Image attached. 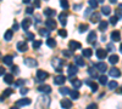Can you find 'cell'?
Returning <instances> with one entry per match:
<instances>
[{
    "label": "cell",
    "instance_id": "10",
    "mask_svg": "<svg viewBox=\"0 0 122 109\" xmlns=\"http://www.w3.org/2000/svg\"><path fill=\"white\" fill-rule=\"evenodd\" d=\"M95 41H97V33H95L94 31H92V32L89 33V35L87 36V43L93 44V43H95Z\"/></svg>",
    "mask_w": 122,
    "mask_h": 109
},
{
    "label": "cell",
    "instance_id": "56",
    "mask_svg": "<svg viewBox=\"0 0 122 109\" xmlns=\"http://www.w3.org/2000/svg\"><path fill=\"white\" fill-rule=\"evenodd\" d=\"M116 17L117 18H121L122 17V12L120 11V10H117V11H116Z\"/></svg>",
    "mask_w": 122,
    "mask_h": 109
},
{
    "label": "cell",
    "instance_id": "60",
    "mask_svg": "<svg viewBox=\"0 0 122 109\" xmlns=\"http://www.w3.org/2000/svg\"><path fill=\"white\" fill-rule=\"evenodd\" d=\"M118 10H120V11H122V4H120V7H118Z\"/></svg>",
    "mask_w": 122,
    "mask_h": 109
},
{
    "label": "cell",
    "instance_id": "26",
    "mask_svg": "<svg viewBox=\"0 0 122 109\" xmlns=\"http://www.w3.org/2000/svg\"><path fill=\"white\" fill-rule=\"evenodd\" d=\"M82 55L87 58L92 57V55H93V51H92V48H83L82 50Z\"/></svg>",
    "mask_w": 122,
    "mask_h": 109
},
{
    "label": "cell",
    "instance_id": "57",
    "mask_svg": "<svg viewBox=\"0 0 122 109\" xmlns=\"http://www.w3.org/2000/svg\"><path fill=\"white\" fill-rule=\"evenodd\" d=\"M90 11H92V7H90V9H88L87 11H86V17H88V16L90 15Z\"/></svg>",
    "mask_w": 122,
    "mask_h": 109
},
{
    "label": "cell",
    "instance_id": "61",
    "mask_svg": "<svg viewBox=\"0 0 122 109\" xmlns=\"http://www.w3.org/2000/svg\"><path fill=\"white\" fill-rule=\"evenodd\" d=\"M97 1H98V3H101V4H103V3H104V0H97Z\"/></svg>",
    "mask_w": 122,
    "mask_h": 109
},
{
    "label": "cell",
    "instance_id": "41",
    "mask_svg": "<svg viewBox=\"0 0 122 109\" xmlns=\"http://www.w3.org/2000/svg\"><path fill=\"white\" fill-rule=\"evenodd\" d=\"M89 5H90V7L92 9H97L98 7V1H97V0H89Z\"/></svg>",
    "mask_w": 122,
    "mask_h": 109
},
{
    "label": "cell",
    "instance_id": "2",
    "mask_svg": "<svg viewBox=\"0 0 122 109\" xmlns=\"http://www.w3.org/2000/svg\"><path fill=\"white\" fill-rule=\"evenodd\" d=\"M67 72H68V74H70V78L73 79V76H75V75L77 74V72H78V68H77L76 65H73V64H70Z\"/></svg>",
    "mask_w": 122,
    "mask_h": 109
},
{
    "label": "cell",
    "instance_id": "43",
    "mask_svg": "<svg viewBox=\"0 0 122 109\" xmlns=\"http://www.w3.org/2000/svg\"><path fill=\"white\" fill-rule=\"evenodd\" d=\"M72 53H73V52L71 51V50H70V51H68V50H65V51H62V55H64L66 58H70L71 56H72Z\"/></svg>",
    "mask_w": 122,
    "mask_h": 109
},
{
    "label": "cell",
    "instance_id": "50",
    "mask_svg": "<svg viewBox=\"0 0 122 109\" xmlns=\"http://www.w3.org/2000/svg\"><path fill=\"white\" fill-rule=\"evenodd\" d=\"M28 92V88L27 87H21V95H26Z\"/></svg>",
    "mask_w": 122,
    "mask_h": 109
},
{
    "label": "cell",
    "instance_id": "9",
    "mask_svg": "<svg viewBox=\"0 0 122 109\" xmlns=\"http://www.w3.org/2000/svg\"><path fill=\"white\" fill-rule=\"evenodd\" d=\"M94 65H95V68L98 69V70H99L100 73H105V72H106V69H107V65H106L104 62H99V63H95Z\"/></svg>",
    "mask_w": 122,
    "mask_h": 109
},
{
    "label": "cell",
    "instance_id": "59",
    "mask_svg": "<svg viewBox=\"0 0 122 109\" xmlns=\"http://www.w3.org/2000/svg\"><path fill=\"white\" fill-rule=\"evenodd\" d=\"M116 1H117V0H110V3H112V4H115Z\"/></svg>",
    "mask_w": 122,
    "mask_h": 109
},
{
    "label": "cell",
    "instance_id": "29",
    "mask_svg": "<svg viewBox=\"0 0 122 109\" xmlns=\"http://www.w3.org/2000/svg\"><path fill=\"white\" fill-rule=\"evenodd\" d=\"M46 45L49 46V47H55L56 46V41H55V39H53V38H48V40H46Z\"/></svg>",
    "mask_w": 122,
    "mask_h": 109
},
{
    "label": "cell",
    "instance_id": "22",
    "mask_svg": "<svg viewBox=\"0 0 122 109\" xmlns=\"http://www.w3.org/2000/svg\"><path fill=\"white\" fill-rule=\"evenodd\" d=\"M75 62L79 67H84V64H86L84 63V59H83V56H76L75 57Z\"/></svg>",
    "mask_w": 122,
    "mask_h": 109
},
{
    "label": "cell",
    "instance_id": "49",
    "mask_svg": "<svg viewBox=\"0 0 122 109\" xmlns=\"http://www.w3.org/2000/svg\"><path fill=\"white\" fill-rule=\"evenodd\" d=\"M33 7H37V9L40 7V0H34V6Z\"/></svg>",
    "mask_w": 122,
    "mask_h": 109
},
{
    "label": "cell",
    "instance_id": "20",
    "mask_svg": "<svg viewBox=\"0 0 122 109\" xmlns=\"http://www.w3.org/2000/svg\"><path fill=\"white\" fill-rule=\"evenodd\" d=\"M3 61H4V63H5L6 65H10V67H11V65H12V61H14V56L7 55V56H5V57L3 58Z\"/></svg>",
    "mask_w": 122,
    "mask_h": 109
},
{
    "label": "cell",
    "instance_id": "16",
    "mask_svg": "<svg viewBox=\"0 0 122 109\" xmlns=\"http://www.w3.org/2000/svg\"><path fill=\"white\" fill-rule=\"evenodd\" d=\"M67 13L66 12H61L60 15H59V21H60V23L62 24V26H66L67 24Z\"/></svg>",
    "mask_w": 122,
    "mask_h": 109
},
{
    "label": "cell",
    "instance_id": "30",
    "mask_svg": "<svg viewBox=\"0 0 122 109\" xmlns=\"http://www.w3.org/2000/svg\"><path fill=\"white\" fill-rule=\"evenodd\" d=\"M71 80H72V85H73L75 88H79L82 86V81L78 80V79H71Z\"/></svg>",
    "mask_w": 122,
    "mask_h": 109
},
{
    "label": "cell",
    "instance_id": "3",
    "mask_svg": "<svg viewBox=\"0 0 122 109\" xmlns=\"http://www.w3.org/2000/svg\"><path fill=\"white\" fill-rule=\"evenodd\" d=\"M38 91L42 92V93L48 95V93L51 92V87H50L49 85H40V86H38Z\"/></svg>",
    "mask_w": 122,
    "mask_h": 109
},
{
    "label": "cell",
    "instance_id": "27",
    "mask_svg": "<svg viewBox=\"0 0 122 109\" xmlns=\"http://www.w3.org/2000/svg\"><path fill=\"white\" fill-rule=\"evenodd\" d=\"M106 29H107V22L106 21H101L99 23V31L100 32H105Z\"/></svg>",
    "mask_w": 122,
    "mask_h": 109
},
{
    "label": "cell",
    "instance_id": "45",
    "mask_svg": "<svg viewBox=\"0 0 122 109\" xmlns=\"http://www.w3.org/2000/svg\"><path fill=\"white\" fill-rule=\"evenodd\" d=\"M25 83H26V81H25V79H18V80L15 83V86H22Z\"/></svg>",
    "mask_w": 122,
    "mask_h": 109
},
{
    "label": "cell",
    "instance_id": "52",
    "mask_svg": "<svg viewBox=\"0 0 122 109\" xmlns=\"http://www.w3.org/2000/svg\"><path fill=\"white\" fill-rule=\"evenodd\" d=\"M81 9H82V5L81 4H77V5L73 6V10H76V11H78V10H81Z\"/></svg>",
    "mask_w": 122,
    "mask_h": 109
},
{
    "label": "cell",
    "instance_id": "42",
    "mask_svg": "<svg viewBox=\"0 0 122 109\" xmlns=\"http://www.w3.org/2000/svg\"><path fill=\"white\" fill-rule=\"evenodd\" d=\"M117 21H118V18H117L116 16H111V17H110V21H109V22H110L111 24H112V26H115V24L117 23Z\"/></svg>",
    "mask_w": 122,
    "mask_h": 109
},
{
    "label": "cell",
    "instance_id": "8",
    "mask_svg": "<svg viewBox=\"0 0 122 109\" xmlns=\"http://www.w3.org/2000/svg\"><path fill=\"white\" fill-rule=\"evenodd\" d=\"M48 73L46 72H44V70H42V69H39V70H37V78L39 79V80H42V81H44L45 79H48Z\"/></svg>",
    "mask_w": 122,
    "mask_h": 109
},
{
    "label": "cell",
    "instance_id": "44",
    "mask_svg": "<svg viewBox=\"0 0 122 109\" xmlns=\"http://www.w3.org/2000/svg\"><path fill=\"white\" fill-rule=\"evenodd\" d=\"M59 35H60L61 38H66V36H67L66 29H60V31H59Z\"/></svg>",
    "mask_w": 122,
    "mask_h": 109
},
{
    "label": "cell",
    "instance_id": "13",
    "mask_svg": "<svg viewBox=\"0 0 122 109\" xmlns=\"http://www.w3.org/2000/svg\"><path fill=\"white\" fill-rule=\"evenodd\" d=\"M17 50L20 52H26L28 50V46H27V43L26 41H20L17 44Z\"/></svg>",
    "mask_w": 122,
    "mask_h": 109
},
{
    "label": "cell",
    "instance_id": "11",
    "mask_svg": "<svg viewBox=\"0 0 122 109\" xmlns=\"http://www.w3.org/2000/svg\"><path fill=\"white\" fill-rule=\"evenodd\" d=\"M110 38H111V40L112 41H120L121 40V33L118 32V31H114L112 33L110 34Z\"/></svg>",
    "mask_w": 122,
    "mask_h": 109
},
{
    "label": "cell",
    "instance_id": "31",
    "mask_svg": "<svg viewBox=\"0 0 122 109\" xmlns=\"http://www.w3.org/2000/svg\"><path fill=\"white\" fill-rule=\"evenodd\" d=\"M68 95L71 96V98H72V100H78V98H79V92H78L77 90L70 91V93H68Z\"/></svg>",
    "mask_w": 122,
    "mask_h": 109
},
{
    "label": "cell",
    "instance_id": "64",
    "mask_svg": "<svg viewBox=\"0 0 122 109\" xmlns=\"http://www.w3.org/2000/svg\"><path fill=\"white\" fill-rule=\"evenodd\" d=\"M120 93H122V88H121V90H120Z\"/></svg>",
    "mask_w": 122,
    "mask_h": 109
},
{
    "label": "cell",
    "instance_id": "5",
    "mask_svg": "<svg viewBox=\"0 0 122 109\" xmlns=\"http://www.w3.org/2000/svg\"><path fill=\"white\" fill-rule=\"evenodd\" d=\"M25 64H26L27 67L33 68V67H37V65H38V62L36 61L34 58H25Z\"/></svg>",
    "mask_w": 122,
    "mask_h": 109
},
{
    "label": "cell",
    "instance_id": "6",
    "mask_svg": "<svg viewBox=\"0 0 122 109\" xmlns=\"http://www.w3.org/2000/svg\"><path fill=\"white\" fill-rule=\"evenodd\" d=\"M68 46H70V50L71 51H76V50H78V48H81V43L75 41V40H71L68 43Z\"/></svg>",
    "mask_w": 122,
    "mask_h": 109
},
{
    "label": "cell",
    "instance_id": "39",
    "mask_svg": "<svg viewBox=\"0 0 122 109\" xmlns=\"http://www.w3.org/2000/svg\"><path fill=\"white\" fill-rule=\"evenodd\" d=\"M107 86H109V88L110 90H115V88H117V83L116 81H110V83H107Z\"/></svg>",
    "mask_w": 122,
    "mask_h": 109
},
{
    "label": "cell",
    "instance_id": "28",
    "mask_svg": "<svg viewBox=\"0 0 122 109\" xmlns=\"http://www.w3.org/2000/svg\"><path fill=\"white\" fill-rule=\"evenodd\" d=\"M109 62H110L111 64H116V63L118 62V56H117V55H111V56L109 57Z\"/></svg>",
    "mask_w": 122,
    "mask_h": 109
},
{
    "label": "cell",
    "instance_id": "53",
    "mask_svg": "<svg viewBox=\"0 0 122 109\" xmlns=\"http://www.w3.org/2000/svg\"><path fill=\"white\" fill-rule=\"evenodd\" d=\"M11 70H12L14 73H18V72H20L18 68H17V67H14V65H11Z\"/></svg>",
    "mask_w": 122,
    "mask_h": 109
},
{
    "label": "cell",
    "instance_id": "48",
    "mask_svg": "<svg viewBox=\"0 0 122 109\" xmlns=\"http://www.w3.org/2000/svg\"><path fill=\"white\" fill-rule=\"evenodd\" d=\"M87 109H98V105H97L95 103H92V104H89V105L87 107Z\"/></svg>",
    "mask_w": 122,
    "mask_h": 109
},
{
    "label": "cell",
    "instance_id": "46",
    "mask_svg": "<svg viewBox=\"0 0 122 109\" xmlns=\"http://www.w3.org/2000/svg\"><path fill=\"white\" fill-rule=\"evenodd\" d=\"M26 36H27V39H28V40H34V34L33 33H27L26 34Z\"/></svg>",
    "mask_w": 122,
    "mask_h": 109
},
{
    "label": "cell",
    "instance_id": "33",
    "mask_svg": "<svg viewBox=\"0 0 122 109\" xmlns=\"http://www.w3.org/2000/svg\"><path fill=\"white\" fill-rule=\"evenodd\" d=\"M39 34H40V36H45V38H48V36H49V29H46V28L39 29Z\"/></svg>",
    "mask_w": 122,
    "mask_h": 109
},
{
    "label": "cell",
    "instance_id": "38",
    "mask_svg": "<svg viewBox=\"0 0 122 109\" xmlns=\"http://www.w3.org/2000/svg\"><path fill=\"white\" fill-rule=\"evenodd\" d=\"M99 83H100L101 85H106V84H107V76H106V75L99 76Z\"/></svg>",
    "mask_w": 122,
    "mask_h": 109
},
{
    "label": "cell",
    "instance_id": "47",
    "mask_svg": "<svg viewBox=\"0 0 122 109\" xmlns=\"http://www.w3.org/2000/svg\"><path fill=\"white\" fill-rule=\"evenodd\" d=\"M33 11H34V7H33V6H29V7H27V9H26V12H27L28 15L33 13Z\"/></svg>",
    "mask_w": 122,
    "mask_h": 109
},
{
    "label": "cell",
    "instance_id": "51",
    "mask_svg": "<svg viewBox=\"0 0 122 109\" xmlns=\"http://www.w3.org/2000/svg\"><path fill=\"white\" fill-rule=\"evenodd\" d=\"M107 50H109V51H112V52H114V51H115V47H114V45H112V44L107 45Z\"/></svg>",
    "mask_w": 122,
    "mask_h": 109
},
{
    "label": "cell",
    "instance_id": "63",
    "mask_svg": "<svg viewBox=\"0 0 122 109\" xmlns=\"http://www.w3.org/2000/svg\"><path fill=\"white\" fill-rule=\"evenodd\" d=\"M120 51L122 52V44H121V46H120Z\"/></svg>",
    "mask_w": 122,
    "mask_h": 109
},
{
    "label": "cell",
    "instance_id": "12",
    "mask_svg": "<svg viewBox=\"0 0 122 109\" xmlns=\"http://www.w3.org/2000/svg\"><path fill=\"white\" fill-rule=\"evenodd\" d=\"M30 26H32V21H30L29 18H25L22 21V23H21V27H22L23 31H28Z\"/></svg>",
    "mask_w": 122,
    "mask_h": 109
},
{
    "label": "cell",
    "instance_id": "54",
    "mask_svg": "<svg viewBox=\"0 0 122 109\" xmlns=\"http://www.w3.org/2000/svg\"><path fill=\"white\" fill-rule=\"evenodd\" d=\"M12 29H14V31H17V29H18V23H17V22H14Z\"/></svg>",
    "mask_w": 122,
    "mask_h": 109
},
{
    "label": "cell",
    "instance_id": "14",
    "mask_svg": "<svg viewBox=\"0 0 122 109\" xmlns=\"http://www.w3.org/2000/svg\"><path fill=\"white\" fill-rule=\"evenodd\" d=\"M65 81H66V78L64 75H56L54 78V84H56V85H62V84H65Z\"/></svg>",
    "mask_w": 122,
    "mask_h": 109
},
{
    "label": "cell",
    "instance_id": "25",
    "mask_svg": "<svg viewBox=\"0 0 122 109\" xmlns=\"http://www.w3.org/2000/svg\"><path fill=\"white\" fill-rule=\"evenodd\" d=\"M12 93H14V90H12V88H6V90L3 92V96L0 97V101H3L4 98H6V97H9V96H11Z\"/></svg>",
    "mask_w": 122,
    "mask_h": 109
},
{
    "label": "cell",
    "instance_id": "18",
    "mask_svg": "<svg viewBox=\"0 0 122 109\" xmlns=\"http://www.w3.org/2000/svg\"><path fill=\"white\" fill-rule=\"evenodd\" d=\"M4 83H5V84H9V85H11V84L14 83V75H12V74L5 73V74H4Z\"/></svg>",
    "mask_w": 122,
    "mask_h": 109
},
{
    "label": "cell",
    "instance_id": "7",
    "mask_svg": "<svg viewBox=\"0 0 122 109\" xmlns=\"http://www.w3.org/2000/svg\"><path fill=\"white\" fill-rule=\"evenodd\" d=\"M55 15H56V11L54 9H49V7L44 9V16H46L48 18H53Z\"/></svg>",
    "mask_w": 122,
    "mask_h": 109
},
{
    "label": "cell",
    "instance_id": "55",
    "mask_svg": "<svg viewBox=\"0 0 122 109\" xmlns=\"http://www.w3.org/2000/svg\"><path fill=\"white\" fill-rule=\"evenodd\" d=\"M5 74V68L4 67H0V76Z\"/></svg>",
    "mask_w": 122,
    "mask_h": 109
},
{
    "label": "cell",
    "instance_id": "17",
    "mask_svg": "<svg viewBox=\"0 0 122 109\" xmlns=\"http://www.w3.org/2000/svg\"><path fill=\"white\" fill-rule=\"evenodd\" d=\"M30 102H32V101H30L29 98H22V100H18L16 102V104L20 105V107H25V105H29Z\"/></svg>",
    "mask_w": 122,
    "mask_h": 109
},
{
    "label": "cell",
    "instance_id": "37",
    "mask_svg": "<svg viewBox=\"0 0 122 109\" xmlns=\"http://www.w3.org/2000/svg\"><path fill=\"white\" fill-rule=\"evenodd\" d=\"M88 28H89V26L83 23V24H81V26H79L78 31H79V33H84V32H87V31H88Z\"/></svg>",
    "mask_w": 122,
    "mask_h": 109
},
{
    "label": "cell",
    "instance_id": "4",
    "mask_svg": "<svg viewBox=\"0 0 122 109\" xmlns=\"http://www.w3.org/2000/svg\"><path fill=\"white\" fill-rule=\"evenodd\" d=\"M95 55H97V57H98L99 59H105L106 56H107V51H106V50H103V48H98L97 52H95Z\"/></svg>",
    "mask_w": 122,
    "mask_h": 109
},
{
    "label": "cell",
    "instance_id": "62",
    "mask_svg": "<svg viewBox=\"0 0 122 109\" xmlns=\"http://www.w3.org/2000/svg\"><path fill=\"white\" fill-rule=\"evenodd\" d=\"M10 109H18V108H17V107H11Z\"/></svg>",
    "mask_w": 122,
    "mask_h": 109
},
{
    "label": "cell",
    "instance_id": "36",
    "mask_svg": "<svg viewBox=\"0 0 122 109\" xmlns=\"http://www.w3.org/2000/svg\"><path fill=\"white\" fill-rule=\"evenodd\" d=\"M40 46H42V41H40V40H33V43H32V47L34 48V50L39 48Z\"/></svg>",
    "mask_w": 122,
    "mask_h": 109
},
{
    "label": "cell",
    "instance_id": "24",
    "mask_svg": "<svg viewBox=\"0 0 122 109\" xmlns=\"http://www.w3.org/2000/svg\"><path fill=\"white\" fill-rule=\"evenodd\" d=\"M12 35H14V31L12 29H9V31H6L5 34H4V39L6 41H10L12 39Z\"/></svg>",
    "mask_w": 122,
    "mask_h": 109
},
{
    "label": "cell",
    "instance_id": "15",
    "mask_svg": "<svg viewBox=\"0 0 122 109\" xmlns=\"http://www.w3.org/2000/svg\"><path fill=\"white\" fill-rule=\"evenodd\" d=\"M72 101L71 100H67V98H64L62 101H61V107H62L64 109H70L71 107H72Z\"/></svg>",
    "mask_w": 122,
    "mask_h": 109
},
{
    "label": "cell",
    "instance_id": "32",
    "mask_svg": "<svg viewBox=\"0 0 122 109\" xmlns=\"http://www.w3.org/2000/svg\"><path fill=\"white\" fill-rule=\"evenodd\" d=\"M70 88L68 87H66V86H64V87H60V90H59V92L62 95V96H66V95H68L70 93Z\"/></svg>",
    "mask_w": 122,
    "mask_h": 109
},
{
    "label": "cell",
    "instance_id": "23",
    "mask_svg": "<svg viewBox=\"0 0 122 109\" xmlns=\"http://www.w3.org/2000/svg\"><path fill=\"white\" fill-rule=\"evenodd\" d=\"M86 84L92 88V91H93V92H95V91L98 90V85H97L93 80H86Z\"/></svg>",
    "mask_w": 122,
    "mask_h": 109
},
{
    "label": "cell",
    "instance_id": "34",
    "mask_svg": "<svg viewBox=\"0 0 122 109\" xmlns=\"http://www.w3.org/2000/svg\"><path fill=\"white\" fill-rule=\"evenodd\" d=\"M101 12H103L104 15H110L111 13V9H110V6H103L101 7Z\"/></svg>",
    "mask_w": 122,
    "mask_h": 109
},
{
    "label": "cell",
    "instance_id": "19",
    "mask_svg": "<svg viewBox=\"0 0 122 109\" xmlns=\"http://www.w3.org/2000/svg\"><path fill=\"white\" fill-rule=\"evenodd\" d=\"M110 75L114 76V78H120V76H121V70H120L118 68L112 67V68L110 69Z\"/></svg>",
    "mask_w": 122,
    "mask_h": 109
},
{
    "label": "cell",
    "instance_id": "21",
    "mask_svg": "<svg viewBox=\"0 0 122 109\" xmlns=\"http://www.w3.org/2000/svg\"><path fill=\"white\" fill-rule=\"evenodd\" d=\"M92 17H90V22L92 23H97V22H100V13L99 12H94L93 15H90Z\"/></svg>",
    "mask_w": 122,
    "mask_h": 109
},
{
    "label": "cell",
    "instance_id": "35",
    "mask_svg": "<svg viewBox=\"0 0 122 109\" xmlns=\"http://www.w3.org/2000/svg\"><path fill=\"white\" fill-rule=\"evenodd\" d=\"M60 5H61V7H62L64 10H67L70 7V4H68L67 0H60Z\"/></svg>",
    "mask_w": 122,
    "mask_h": 109
},
{
    "label": "cell",
    "instance_id": "40",
    "mask_svg": "<svg viewBox=\"0 0 122 109\" xmlns=\"http://www.w3.org/2000/svg\"><path fill=\"white\" fill-rule=\"evenodd\" d=\"M88 73H89V75H90L92 78H98V74L95 73V70H94L93 68H89V69H88Z\"/></svg>",
    "mask_w": 122,
    "mask_h": 109
},
{
    "label": "cell",
    "instance_id": "1",
    "mask_svg": "<svg viewBox=\"0 0 122 109\" xmlns=\"http://www.w3.org/2000/svg\"><path fill=\"white\" fill-rule=\"evenodd\" d=\"M45 26L48 29H50V31H54V29H56V22L54 21L53 18H48L45 21Z\"/></svg>",
    "mask_w": 122,
    "mask_h": 109
},
{
    "label": "cell",
    "instance_id": "58",
    "mask_svg": "<svg viewBox=\"0 0 122 109\" xmlns=\"http://www.w3.org/2000/svg\"><path fill=\"white\" fill-rule=\"evenodd\" d=\"M22 1H23V3H25V4H28V3H29V1H30V0H22Z\"/></svg>",
    "mask_w": 122,
    "mask_h": 109
}]
</instances>
